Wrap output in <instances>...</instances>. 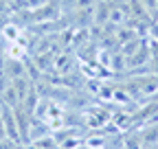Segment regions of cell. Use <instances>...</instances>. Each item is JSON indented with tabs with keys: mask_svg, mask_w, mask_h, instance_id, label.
Returning a JSON list of instances; mask_svg holds the SVG:
<instances>
[{
	"mask_svg": "<svg viewBox=\"0 0 158 149\" xmlns=\"http://www.w3.org/2000/svg\"><path fill=\"white\" fill-rule=\"evenodd\" d=\"M35 145H37V147H40V145H44V140H35ZM46 147H51V149H53V147H55V140H48V145H46Z\"/></svg>",
	"mask_w": 158,
	"mask_h": 149,
	"instance_id": "7a4b0ae2",
	"label": "cell"
},
{
	"mask_svg": "<svg viewBox=\"0 0 158 149\" xmlns=\"http://www.w3.org/2000/svg\"><path fill=\"white\" fill-rule=\"evenodd\" d=\"M18 35H20V31L15 26H7L5 29V37H9V40H18Z\"/></svg>",
	"mask_w": 158,
	"mask_h": 149,
	"instance_id": "6da1fadb",
	"label": "cell"
}]
</instances>
